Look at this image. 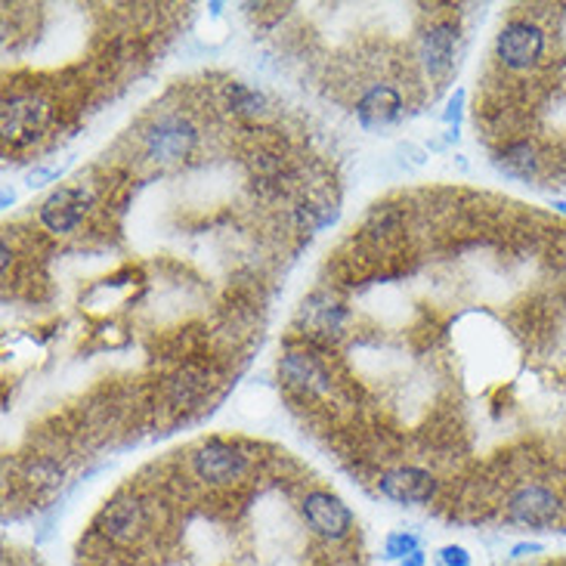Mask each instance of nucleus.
Returning a JSON list of instances; mask_svg holds the SVG:
<instances>
[{
  "label": "nucleus",
  "mask_w": 566,
  "mask_h": 566,
  "mask_svg": "<svg viewBox=\"0 0 566 566\" xmlns=\"http://www.w3.org/2000/svg\"><path fill=\"white\" fill-rule=\"evenodd\" d=\"M230 106L242 115H261L266 108V99H263V93L251 91L248 84H230Z\"/></svg>",
  "instance_id": "obj_15"
},
{
  "label": "nucleus",
  "mask_w": 566,
  "mask_h": 566,
  "mask_svg": "<svg viewBox=\"0 0 566 566\" xmlns=\"http://www.w3.org/2000/svg\"><path fill=\"white\" fill-rule=\"evenodd\" d=\"M421 62L430 77H443L452 72L455 62V29L452 25H433L421 38Z\"/></svg>",
  "instance_id": "obj_13"
},
{
  "label": "nucleus",
  "mask_w": 566,
  "mask_h": 566,
  "mask_svg": "<svg viewBox=\"0 0 566 566\" xmlns=\"http://www.w3.org/2000/svg\"><path fill=\"white\" fill-rule=\"evenodd\" d=\"M143 526H146L143 505H139L137 499H127V495L108 502V505L99 511V517H96L99 536H106L108 542H115V545H130V542H137V538L143 536Z\"/></svg>",
  "instance_id": "obj_7"
},
{
  "label": "nucleus",
  "mask_w": 566,
  "mask_h": 566,
  "mask_svg": "<svg viewBox=\"0 0 566 566\" xmlns=\"http://www.w3.org/2000/svg\"><path fill=\"white\" fill-rule=\"evenodd\" d=\"M440 557H443L446 566H471V554H468V548H461V545H446Z\"/></svg>",
  "instance_id": "obj_17"
},
{
  "label": "nucleus",
  "mask_w": 566,
  "mask_h": 566,
  "mask_svg": "<svg viewBox=\"0 0 566 566\" xmlns=\"http://www.w3.org/2000/svg\"><path fill=\"white\" fill-rule=\"evenodd\" d=\"M87 205H91V196L81 186H62L41 205V223L50 232L65 235L77 230V223L87 214Z\"/></svg>",
  "instance_id": "obj_8"
},
{
  "label": "nucleus",
  "mask_w": 566,
  "mask_h": 566,
  "mask_svg": "<svg viewBox=\"0 0 566 566\" xmlns=\"http://www.w3.org/2000/svg\"><path fill=\"white\" fill-rule=\"evenodd\" d=\"M499 170L505 177H514V180H530L538 168L536 146L533 143H511L505 153L499 155Z\"/></svg>",
  "instance_id": "obj_14"
},
{
  "label": "nucleus",
  "mask_w": 566,
  "mask_h": 566,
  "mask_svg": "<svg viewBox=\"0 0 566 566\" xmlns=\"http://www.w3.org/2000/svg\"><path fill=\"white\" fill-rule=\"evenodd\" d=\"M378 490L397 505H428L437 495V480L424 468H397L378 480Z\"/></svg>",
  "instance_id": "obj_6"
},
{
  "label": "nucleus",
  "mask_w": 566,
  "mask_h": 566,
  "mask_svg": "<svg viewBox=\"0 0 566 566\" xmlns=\"http://www.w3.org/2000/svg\"><path fill=\"white\" fill-rule=\"evenodd\" d=\"M402 566H424V552H415L409 554L406 560H402Z\"/></svg>",
  "instance_id": "obj_19"
},
{
  "label": "nucleus",
  "mask_w": 566,
  "mask_h": 566,
  "mask_svg": "<svg viewBox=\"0 0 566 566\" xmlns=\"http://www.w3.org/2000/svg\"><path fill=\"white\" fill-rule=\"evenodd\" d=\"M301 514H304L306 526L322 538H344L353 530V511L335 492H310L301 505Z\"/></svg>",
  "instance_id": "obj_2"
},
{
  "label": "nucleus",
  "mask_w": 566,
  "mask_h": 566,
  "mask_svg": "<svg viewBox=\"0 0 566 566\" xmlns=\"http://www.w3.org/2000/svg\"><path fill=\"white\" fill-rule=\"evenodd\" d=\"M402 112V96L390 84H375L371 91L363 93L356 103V118L363 127H384L394 124Z\"/></svg>",
  "instance_id": "obj_12"
},
{
  "label": "nucleus",
  "mask_w": 566,
  "mask_h": 566,
  "mask_svg": "<svg viewBox=\"0 0 566 566\" xmlns=\"http://www.w3.org/2000/svg\"><path fill=\"white\" fill-rule=\"evenodd\" d=\"M297 322H301L304 335H310L313 340H335V337L344 335L347 310L337 304L335 297L316 291V294H310L304 304H301Z\"/></svg>",
  "instance_id": "obj_5"
},
{
  "label": "nucleus",
  "mask_w": 566,
  "mask_h": 566,
  "mask_svg": "<svg viewBox=\"0 0 566 566\" xmlns=\"http://www.w3.org/2000/svg\"><path fill=\"white\" fill-rule=\"evenodd\" d=\"M545 552V545L542 542H521V545H514L511 548V557H533V554Z\"/></svg>",
  "instance_id": "obj_18"
},
{
  "label": "nucleus",
  "mask_w": 566,
  "mask_h": 566,
  "mask_svg": "<svg viewBox=\"0 0 566 566\" xmlns=\"http://www.w3.org/2000/svg\"><path fill=\"white\" fill-rule=\"evenodd\" d=\"M507 517L530 530H545L560 517V499L545 486H521L507 499Z\"/></svg>",
  "instance_id": "obj_4"
},
{
  "label": "nucleus",
  "mask_w": 566,
  "mask_h": 566,
  "mask_svg": "<svg viewBox=\"0 0 566 566\" xmlns=\"http://www.w3.org/2000/svg\"><path fill=\"white\" fill-rule=\"evenodd\" d=\"M552 208H557L560 214H566V201H564V199H554V201H552Z\"/></svg>",
  "instance_id": "obj_20"
},
{
  "label": "nucleus",
  "mask_w": 566,
  "mask_h": 566,
  "mask_svg": "<svg viewBox=\"0 0 566 566\" xmlns=\"http://www.w3.org/2000/svg\"><path fill=\"white\" fill-rule=\"evenodd\" d=\"M46 108L44 99L38 96H13L3 103V137L10 143H29L38 137V130L46 124Z\"/></svg>",
  "instance_id": "obj_10"
},
{
  "label": "nucleus",
  "mask_w": 566,
  "mask_h": 566,
  "mask_svg": "<svg viewBox=\"0 0 566 566\" xmlns=\"http://www.w3.org/2000/svg\"><path fill=\"white\" fill-rule=\"evenodd\" d=\"M545 53V31L517 19V22H507L505 29L499 31V41H495V56L502 60L505 69L523 72V69H533Z\"/></svg>",
  "instance_id": "obj_1"
},
{
  "label": "nucleus",
  "mask_w": 566,
  "mask_h": 566,
  "mask_svg": "<svg viewBox=\"0 0 566 566\" xmlns=\"http://www.w3.org/2000/svg\"><path fill=\"white\" fill-rule=\"evenodd\" d=\"M192 468H196V476L205 480V483H214V486H223V483H232L239 476L245 474V455L239 449H232L227 443H208L201 446L192 459Z\"/></svg>",
  "instance_id": "obj_9"
},
{
  "label": "nucleus",
  "mask_w": 566,
  "mask_h": 566,
  "mask_svg": "<svg viewBox=\"0 0 566 566\" xmlns=\"http://www.w3.org/2000/svg\"><path fill=\"white\" fill-rule=\"evenodd\" d=\"M279 371H282V378H285L294 390H301V394H328V390H332L328 371L319 366L316 356H310V353L304 350L285 353L282 363H279Z\"/></svg>",
  "instance_id": "obj_11"
},
{
  "label": "nucleus",
  "mask_w": 566,
  "mask_h": 566,
  "mask_svg": "<svg viewBox=\"0 0 566 566\" xmlns=\"http://www.w3.org/2000/svg\"><path fill=\"white\" fill-rule=\"evenodd\" d=\"M192 146H196V127L186 118H177V115L155 122L146 134V155L153 161H161V165L186 158L192 153Z\"/></svg>",
  "instance_id": "obj_3"
},
{
  "label": "nucleus",
  "mask_w": 566,
  "mask_h": 566,
  "mask_svg": "<svg viewBox=\"0 0 566 566\" xmlns=\"http://www.w3.org/2000/svg\"><path fill=\"white\" fill-rule=\"evenodd\" d=\"M421 552V542L415 533H390L384 542V557L387 560H406L409 554Z\"/></svg>",
  "instance_id": "obj_16"
}]
</instances>
